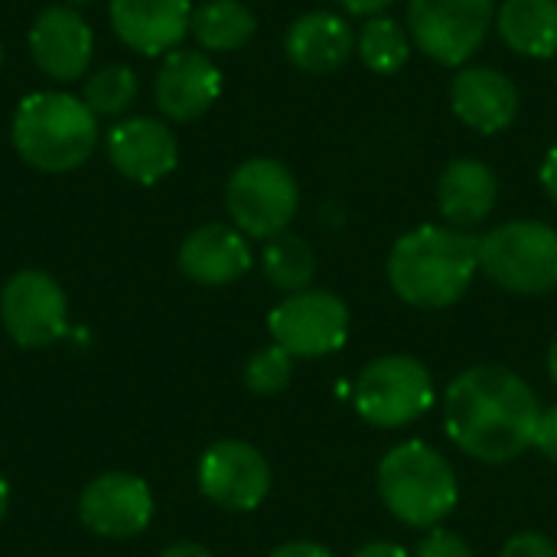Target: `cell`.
I'll return each instance as SVG.
<instances>
[{"instance_id":"obj_2","label":"cell","mask_w":557,"mask_h":557,"mask_svg":"<svg viewBox=\"0 0 557 557\" xmlns=\"http://www.w3.org/2000/svg\"><path fill=\"white\" fill-rule=\"evenodd\" d=\"M480 271V238L450 225H421L388 255L392 290L418 310L457 304Z\"/></svg>"},{"instance_id":"obj_23","label":"cell","mask_w":557,"mask_h":557,"mask_svg":"<svg viewBox=\"0 0 557 557\" xmlns=\"http://www.w3.org/2000/svg\"><path fill=\"white\" fill-rule=\"evenodd\" d=\"M261 268H264V277L271 281V287H277L284 294H300V290H310V284H313L317 255L300 235L281 232V235L268 238Z\"/></svg>"},{"instance_id":"obj_29","label":"cell","mask_w":557,"mask_h":557,"mask_svg":"<svg viewBox=\"0 0 557 557\" xmlns=\"http://www.w3.org/2000/svg\"><path fill=\"white\" fill-rule=\"evenodd\" d=\"M532 447H535L542 457H548L552 463H557V405L555 408H545V411H542Z\"/></svg>"},{"instance_id":"obj_19","label":"cell","mask_w":557,"mask_h":557,"mask_svg":"<svg viewBox=\"0 0 557 557\" xmlns=\"http://www.w3.org/2000/svg\"><path fill=\"white\" fill-rule=\"evenodd\" d=\"M284 52L300 72L330 75L349 62V55L356 52V36L339 13L313 10L290 23L284 36Z\"/></svg>"},{"instance_id":"obj_39","label":"cell","mask_w":557,"mask_h":557,"mask_svg":"<svg viewBox=\"0 0 557 557\" xmlns=\"http://www.w3.org/2000/svg\"><path fill=\"white\" fill-rule=\"evenodd\" d=\"M555 78H557V75H555Z\"/></svg>"},{"instance_id":"obj_24","label":"cell","mask_w":557,"mask_h":557,"mask_svg":"<svg viewBox=\"0 0 557 557\" xmlns=\"http://www.w3.org/2000/svg\"><path fill=\"white\" fill-rule=\"evenodd\" d=\"M356 52L362 55V62L379 72V75H392L398 72L408 55H411V36L405 33V26L395 16H369L359 39H356Z\"/></svg>"},{"instance_id":"obj_6","label":"cell","mask_w":557,"mask_h":557,"mask_svg":"<svg viewBox=\"0 0 557 557\" xmlns=\"http://www.w3.org/2000/svg\"><path fill=\"white\" fill-rule=\"evenodd\" d=\"M225 206L242 235L268 242L287 232V225L294 222L300 189L284 163L271 157H251L232 173L225 186Z\"/></svg>"},{"instance_id":"obj_9","label":"cell","mask_w":557,"mask_h":557,"mask_svg":"<svg viewBox=\"0 0 557 557\" xmlns=\"http://www.w3.org/2000/svg\"><path fill=\"white\" fill-rule=\"evenodd\" d=\"M268 330L294 359H320L349 339V307L333 290H300L271 310Z\"/></svg>"},{"instance_id":"obj_35","label":"cell","mask_w":557,"mask_h":557,"mask_svg":"<svg viewBox=\"0 0 557 557\" xmlns=\"http://www.w3.org/2000/svg\"><path fill=\"white\" fill-rule=\"evenodd\" d=\"M7 506H10V490H7V480L0 476V522L7 516Z\"/></svg>"},{"instance_id":"obj_28","label":"cell","mask_w":557,"mask_h":557,"mask_svg":"<svg viewBox=\"0 0 557 557\" xmlns=\"http://www.w3.org/2000/svg\"><path fill=\"white\" fill-rule=\"evenodd\" d=\"M499 557H557V545L542 532H519L506 542Z\"/></svg>"},{"instance_id":"obj_3","label":"cell","mask_w":557,"mask_h":557,"mask_svg":"<svg viewBox=\"0 0 557 557\" xmlns=\"http://www.w3.org/2000/svg\"><path fill=\"white\" fill-rule=\"evenodd\" d=\"M10 140L33 170L69 173L95 153L98 117L69 91H33L13 111Z\"/></svg>"},{"instance_id":"obj_22","label":"cell","mask_w":557,"mask_h":557,"mask_svg":"<svg viewBox=\"0 0 557 557\" xmlns=\"http://www.w3.org/2000/svg\"><path fill=\"white\" fill-rule=\"evenodd\" d=\"M255 29L258 20L242 0H206L189 20V33L202 52H235L251 42Z\"/></svg>"},{"instance_id":"obj_32","label":"cell","mask_w":557,"mask_h":557,"mask_svg":"<svg viewBox=\"0 0 557 557\" xmlns=\"http://www.w3.org/2000/svg\"><path fill=\"white\" fill-rule=\"evenodd\" d=\"M542 186H545V193L557 202V144L548 150V157L542 163Z\"/></svg>"},{"instance_id":"obj_20","label":"cell","mask_w":557,"mask_h":557,"mask_svg":"<svg viewBox=\"0 0 557 557\" xmlns=\"http://www.w3.org/2000/svg\"><path fill=\"white\" fill-rule=\"evenodd\" d=\"M499 199V180L483 160H454L447 163L441 186H437V206L450 228H476L490 219Z\"/></svg>"},{"instance_id":"obj_4","label":"cell","mask_w":557,"mask_h":557,"mask_svg":"<svg viewBox=\"0 0 557 557\" xmlns=\"http://www.w3.org/2000/svg\"><path fill=\"white\" fill-rule=\"evenodd\" d=\"M379 496L398 522L411 529H437L454 512L460 486L444 454L421 441H408L382 457Z\"/></svg>"},{"instance_id":"obj_37","label":"cell","mask_w":557,"mask_h":557,"mask_svg":"<svg viewBox=\"0 0 557 557\" xmlns=\"http://www.w3.org/2000/svg\"><path fill=\"white\" fill-rule=\"evenodd\" d=\"M69 7H88V3H95V0H65Z\"/></svg>"},{"instance_id":"obj_10","label":"cell","mask_w":557,"mask_h":557,"mask_svg":"<svg viewBox=\"0 0 557 557\" xmlns=\"http://www.w3.org/2000/svg\"><path fill=\"white\" fill-rule=\"evenodd\" d=\"M0 320L23 349H39L69 333V304L46 271H16L0 294Z\"/></svg>"},{"instance_id":"obj_17","label":"cell","mask_w":557,"mask_h":557,"mask_svg":"<svg viewBox=\"0 0 557 557\" xmlns=\"http://www.w3.org/2000/svg\"><path fill=\"white\" fill-rule=\"evenodd\" d=\"M450 104H454V114L467 127L480 134H499L519 114V88L499 69L470 65L454 75Z\"/></svg>"},{"instance_id":"obj_27","label":"cell","mask_w":557,"mask_h":557,"mask_svg":"<svg viewBox=\"0 0 557 557\" xmlns=\"http://www.w3.org/2000/svg\"><path fill=\"white\" fill-rule=\"evenodd\" d=\"M414 557H476V555H473V548H470L460 535H454V532H447V529H431V532L421 539L418 555Z\"/></svg>"},{"instance_id":"obj_8","label":"cell","mask_w":557,"mask_h":557,"mask_svg":"<svg viewBox=\"0 0 557 557\" xmlns=\"http://www.w3.org/2000/svg\"><path fill=\"white\" fill-rule=\"evenodd\" d=\"M496 23V0H408L414 46L441 65H463Z\"/></svg>"},{"instance_id":"obj_31","label":"cell","mask_w":557,"mask_h":557,"mask_svg":"<svg viewBox=\"0 0 557 557\" xmlns=\"http://www.w3.org/2000/svg\"><path fill=\"white\" fill-rule=\"evenodd\" d=\"M271 557H333L323 545H313V542H290L284 548H277Z\"/></svg>"},{"instance_id":"obj_26","label":"cell","mask_w":557,"mask_h":557,"mask_svg":"<svg viewBox=\"0 0 557 557\" xmlns=\"http://www.w3.org/2000/svg\"><path fill=\"white\" fill-rule=\"evenodd\" d=\"M290 375H294V356L287 349H281L277 343L258 349L248 359V366H245V385L255 395H277V392H284L290 385Z\"/></svg>"},{"instance_id":"obj_15","label":"cell","mask_w":557,"mask_h":557,"mask_svg":"<svg viewBox=\"0 0 557 557\" xmlns=\"http://www.w3.org/2000/svg\"><path fill=\"white\" fill-rule=\"evenodd\" d=\"M95 52V33L75 7L39 10L29 29V55L52 82H75L88 72Z\"/></svg>"},{"instance_id":"obj_12","label":"cell","mask_w":557,"mask_h":557,"mask_svg":"<svg viewBox=\"0 0 557 557\" xmlns=\"http://www.w3.org/2000/svg\"><path fill=\"white\" fill-rule=\"evenodd\" d=\"M104 150L111 166L140 186L166 180L180 163V140L173 127L160 117L144 114L117 121L104 137Z\"/></svg>"},{"instance_id":"obj_18","label":"cell","mask_w":557,"mask_h":557,"mask_svg":"<svg viewBox=\"0 0 557 557\" xmlns=\"http://www.w3.org/2000/svg\"><path fill=\"white\" fill-rule=\"evenodd\" d=\"M251 268V248L245 235L232 225H202L186 235L180 245V271L202 284V287H222L238 277H245Z\"/></svg>"},{"instance_id":"obj_34","label":"cell","mask_w":557,"mask_h":557,"mask_svg":"<svg viewBox=\"0 0 557 557\" xmlns=\"http://www.w3.org/2000/svg\"><path fill=\"white\" fill-rule=\"evenodd\" d=\"M160 557H212L202 545H193V542H183V545H173L166 548Z\"/></svg>"},{"instance_id":"obj_11","label":"cell","mask_w":557,"mask_h":557,"mask_svg":"<svg viewBox=\"0 0 557 557\" xmlns=\"http://www.w3.org/2000/svg\"><path fill=\"white\" fill-rule=\"evenodd\" d=\"M199 490L228 512H251L271 493V467L264 454L245 441H219L199 460Z\"/></svg>"},{"instance_id":"obj_33","label":"cell","mask_w":557,"mask_h":557,"mask_svg":"<svg viewBox=\"0 0 557 557\" xmlns=\"http://www.w3.org/2000/svg\"><path fill=\"white\" fill-rule=\"evenodd\" d=\"M352 557H411L405 548L392 545V542H372L366 548H359Z\"/></svg>"},{"instance_id":"obj_14","label":"cell","mask_w":557,"mask_h":557,"mask_svg":"<svg viewBox=\"0 0 557 557\" xmlns=\"http://www.w3.org/2000/svg\"><path fill=\"white\" fill-rule=\"evenodd\" d=\"M222 95V72L202 49H173L157 69L153 101L166 121H196Z\"/></svg>"},{"instance_id":"obj_13","label":"cell","mask_w":557,"mask_h":557,"mask_svg":"<svg viewBox=\"0 0 557 557\" xmlns=\"http://www.w3.org/2000/svg\"><path fill=\"white\" fill-rule=\"evenodd\" d=\"M78 516L101 539H134L153 519V493L140 476L104 473L85 486Z\"/></svg>"},{"instance_id":"obj_16","label":"cell","mask_w":557,"mask_h":557,"mask_svg":"<svg viewBox=\"0 0 557 557\" xmlns=\"http://www.w3.org/2000/svg\"><path fill=\"white\" fill-rule=\"evenodd\" d=\"M117 39L140 55H166L189 33V0H108Z\"/></svg>"},{"instance_id":"obj_30","label":"cell","mask_w":557,"mask_h":557,"mask_svg":"<svg viewBox=\"0 0 557 557\" xmlns=\"http://www.w3.org/2000/svg\"><path fill=\"white\" fill-rule=\"evenodd\" d=\"M395 0H339L343 10L356 13V16H379L382 10H388Z\"/></svg>"},{"instance_id":"obj_7","label":"cell","mask_w":557,"mask_h":557,"mask_svg":"<svg viewBox=\"0 0 557 557\" xmlns=\"http://www.w3.org/2000/svg\"><path fill=\"white\" fill-rule=\"evenodd\" d=\"M352 405L362 421L382 431L414 424L434 405L431 372L414 356H382L359 372Z\"/></svg>"},{"instance_id":"obj_1","label":"cell","mask_w":557,"mask_h":557,"mask_svg":"<svg viewBox=\"0 0 557 557\" xmlns=\"http://www.w3.org/2000/svg\"><path fill=\"white\" fill-rule=\"evenodd\" d=\"M542 418L532 385L506 366H473L444 395L447 437L473 460L509 463L522 457Z\"/></svg>"},{"instance_id":"obj_36","label":"cell","mask_w":557,"mask_h":557,"mask_svg":"<svg viewBox=\"0 0 557 557\" xmlns=\"http://www.w3.org/2000/svg\"><path fill=\"white\" fill-rule=\"evenodd\" d=\"M548 375H552V382L557 385V339L555 346H552V352H548Z\"/></svg>"},{"instance_id":"obj_25","label":"cell","mask_w":557,"mask_h":557,"mask_svg":"<svg viewBox=\"0 0 557 557\" xmlns=\"http://www.w3.org/2000/svg\"><path fill=\"white\" fill-rule=\"evenodd\" d=\"M140 95L137 72L131 65H101L85 78L82 101L91 108L95 117H121Z\"/></svg>"},{"instance_id":"obj_5","label":"cell","mask_w":557,"mask_h":557,"mask_svg":"<svg viewBox=\"0 0 557 557\" xmlns=\"http://www.w3.org/2000/svg\"><path fill=\"white\" fill-rule=\"evenodd\" d=\"M480 271L509 294H552L557 290V232L535 219H516L486 232L480 238Z\"/></svg>"},{"instance_id":"obj_38","label":"cell","mask_w":557,"mask_h":557,"mask_svg":"<svg viewBox=\"0 0 557 557\" xmlns=\"http://www.w3.org/2000/svg\"><path fill=\"white\" fill-rule=\"evenodd\" d=\"M0 65H3V46H0Z\"/></svg>"},{"instance_id":"obj_21","label":"cell","mask_w":557,"mask_h":557,"mask_svg":"<svg viewBox=\"0 0 557 557\" xmlns=\"http://www.w3.org/2000/svg\"><path fill=\"white\" fill-rule=\"evenodd\" d=\"M503 42L529 59L557 55V0H506L496 10Z\"/></svg>"}]
</instances>
